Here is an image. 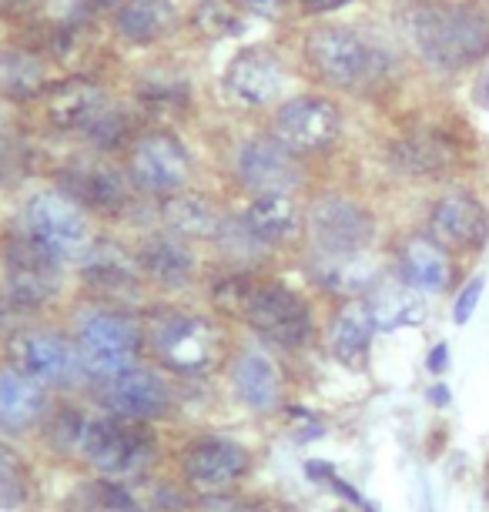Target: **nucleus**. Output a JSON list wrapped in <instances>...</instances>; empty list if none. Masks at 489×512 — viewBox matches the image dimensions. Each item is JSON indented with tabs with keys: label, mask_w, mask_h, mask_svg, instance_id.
Here are the masks:
<instances>
[{
	"label": "nucleus",
	"mask_w": 489,
	"mask_h": 512,
	"mask_svg": "<svg viewBox=\"0 0 489 512\" xmlns=\"http://www.w3.org/2000/svg\"><path fill=\"white\" fill-rule=\"evenodd\" d=\"M138 265L151 282L165 288H181L195 275V255L188 251L185 238L178 235H151L138 248Z\"/></svg>",
	"instance_id": "obj_23"
},
{
	"label": "nucleus",
	"mask_w": 489,
	"mask_h": 512,
	"mask_svg": "<svg viewBox=\"0 0 489 512\" xmlns=\"http://www.w3.org/2000/svg\"><path fill=\"white\" fill-rule=\"evenodd\" d=\"M238 181L255 195H292L302 185L295 154L275 138H252L235 158Z\"/></svg>",
	"instance_id": "obj_13"
},
{
	"label": "nucleus",
	"mask_w": 489,
	"mask_h": 512,
	"mask_svg": "<svg viewBox=\"0 0 489 512\" xmlns=\"http://www.w3.org/2000/svg\"><path fill=\"white\" fill-rule=\"evenodd\" d=\"M98 399L108 409V415H121V419H155L168 405V385L158 372L134 365L124 375L111 382L98 385Z\"/></svg>",
	"instance_id": "obj_17"
},
{
	"label": "nucleus",
	"mask_w": 489,
	"mask_h": 512,
	"mask_svg": "<svg viewBox=\"0 0 489 512\" xmlns=\"http://www.w3.org/2000/svg\"><path fill=\"white\" fill-rule=\"evenodd\" d=\"M235 389L255 412H272L282 402V375L265 352H242L235 362Z\"/></svg>",
	"instance_id": "obj_27"
},
{
	"label": "nucleus",
	"mask_w": 489,
	"mask_h": 512,
	"mask_svg": "<svg viewBox=\"0 0 489 512\" xmlns=\"http://www.w3.org/2000/svg\"><path fill=\"white\" fill-rule=\"evenodd\" d=\"M479 292H483V278H473V282H469V285L463 288V295L456 298V308H453L456 325H466V322H469V315L476 312Z\"/></svg>",
	"instance_id": "obj_37"
},
{
	"label": "nucleus",
	"mask_w": 489,
	"mask_h": 512,
	"mask_svg": "<svg viewBox=\"0 0 489 512\" xmlns=\"http://www.w3.org/2000/svg\"><path fill=\"white\" fill-rule=\"evenodd\" d=\"M104 108H108V101H104L101 88L84 81V77H74V81L51 84V88H47L44 114L57 131H88Z\"/></svg>",
	"instance_id": "obj_20"
},
{
	"label": "nucleus",
	"mask_w": 489,
	"mask_h": 512,
	"mask_svg": "<svg viewBox=\"0 0 489 512\" xmlns=\"http://www.w3.org/2000/svg\"><path fill=\"white\" fill-rule=\"evenodd\" d=\"M195 24L201 27V34H208V37H228L238 27V14L225 0H201L195 11Z\"/></svg>",
	"instance_id": "obj_36"
},
{
	"label": "nucleus",
	"mask_w": 489,
	"mask_h": 512,
	"mask_svg": "<svg viewBox=\"0 0 489 512\" xmlns=\"http://www.w3.org/2000/svg\"><path fill=\"white\" fill-rule=\"evenodd\" d=\"M252 456L245 446H238L232 439H218L205 436L198 442H191L181 456V476H185L188 489H195L198 496L218 499L225 492H232L238 482L245 479Z\"/></svg>",
	"instance_id": "obj_10"
},
{
	"label": "nucleus",
	"mask_w": 489,
	"mask_h": 512,
	"mask_svg": "<svg viewBox=\"0 0 489 512\" xmlns=\"http://www.w3.org/2000/svg\"><path fill=\"white\" fill-rule=\"evenodd\" d=\"M305 228H309L312 248L319 251V258L362 255L369 248L372 235H376L369 211L359 201L342 195H325L312 201L309 215H305Z\"/></svg>",
	"instance_id": "obj_7"
},
{
	"label": "nucleus",
	"mask_w": 489,
	"mask_h": 512,
	"mask_svg": "<svg viewBox=\"0 0 489 512\" xmlns=\"http://www.w3.org/2000/svg\"><path fill=\"white\" fill-rule=\"evenodd\" d=\"M81 452L104 479L121 482V479L145 476L148 466L158 456V439L145 422L108 415V419L88 422L81 439Z\"/></svg>",
	"instance_id": "obj_5"
},
{
	"label": "nucleus",
	"mask_w": 489,
	"mask_h": 512,
	"mask_svg": "<svg viewBox=\"0 0 489 512\" xmlns=\"http://www.w3.org/2000/svg\"><path fill=\"white\" fill-rule=\"evenodd\" d=\"M161 218L178 238H222L225 221L212 201L198 191H175L161 201Z\"/></svg>",
	"instance_id": "obj_22"
},
{
	"label": "nucleus",
	"mask_w": 489,
	"mask_h": 512,
	"mask_svg": "<svg viewBox=\"0 0 489 512\" xmlns=\"http://www.w3.org/2000/svg\"><path fill=\"white\" fill-rule=\"evenodd\" d=\"M7 355H11L14 369L41 389L67 385L81 372L78 345L67 342L61 332H51V328H21L7 345Z\"/></svg>",
	"instance_id": "obj_9"
},
{
	"label": "nucleus",
	"mask_w": 489,
	"mask_h": 512,
	"mask_svg": "<svg viewBox=\"0 0 489 512\" xmlns=\"http://www.w3.org/2000/svg\"><path fill=\"white\" fill-rule=\"evenodd\" d=\"M225 512H292V509L275 499H245V502H232Z\"/></svg>",
	"instance_id": "obj_38"
},
{
	"label": "nucleus",
	"mask_w": 489,
	"mask_h": 512,
	"mask_svg": "<svg viewBox=\"0 0 489 512\" xmlns=\"http://www.w3.org/2000/svg\"><path fill=\"white\" fill-rule=\"evenodd\" d=\"M21 231L41 241L47 251H54L57 258H81L91 248V231L84 208L74 205L64 191H41L27 201Z\"/></svg>",
	"instance_id": "obj_8"
},
{
	"label": "nucleus",
	"mask_w": 489,
	"mask_h": 512,
	"mask_svg": "<svg viewBox=\"0 0 489 512\" xmlns=\"http://www.w3.org/2000/svg\"><path fill=\"white\" fill-rule=\"evenodd\" d=\"M302 225V211L292 195H255L245 215L238 218V228L255 241L258 248L285 245L295 238Z\"/></svg>",
	"instance_id": "obj_19"
},
{
	"label": "nucleus",
	"mask_w": 489,
	"mask_h": 512,
	"mask_svg": "<svg viewBox=\"0 0 489 512\" xmlns=\"http://www.w3.org/2000/svg\"><path fill=\"white\" fill-rule=\"evenodd\" d=\"M111 4L114 0H47V21H51V27H57V31L74 34L78 27L94 21V17Z\"/></svg>",
	"instance_id": "obj_34"
},
{
	"label": "nucleus",
	"mask_w": 489,
	"mask_h": 512,
	"mask_svg": "<svg viewBox=\"0 0 489 512\" xmlns=\"http://www.w3.org/2000/svg\"><path fill=\"white\" fill-rule=\"evenodd\" d=\"M305 61L325 84L342 91L372 88L389 71V57L349 27H315L305 37Z\"/></svg>",
	"instance_id": "obj_3"
},
{
	"label": "nucleus",
	"mask_w": 489,
	"mask_h": 512,
	"mask_svg": "<svg viewBox=\"0 0 489 512\" xmlns=\"http://www.w3.org/2000/svg\"><path fill=\"white\" fill-rule=\"evenodd\" d=\"M446 362H449V349H446V345H436V349H433V355H429V372H443L446 369Z\"/></svg>",
	"instance_id": "obj_41"
},
{
	"label": "nucleus",
	"mask_w": 489,
	"mask_h": 512,
	"mask_svg": "<svg viewBox=\"0 0 489 512\" xmlns=\"http://www.w3.org/2000/svg\"><path fill=\"white\" fill-rule=\"evenodd\" d=\"M406 27L416 51L439 71H456L489 51V21L473 7H416Z\"/></svg>",
	"instance_id": "obj_2"
},
{
	"label": "nucleus",
	"mask_w": 489,
	"mask_h": 512,
	"mask_svg": "<svg viewBox=\"0 0 489 512\" xmlns=\"http://www.w3.org/2000/svg\"><path fill=\"white\" fill-rule=\"evenodd\" d=\"M0 88L11 98H34V94L47 91L44 64L27 51H7L0 57Z\"/></svg>",
	"instance_id": "obj_30"
},
{
	"label": "nucleus",
	"mask_w": 489,
	"mask_h": 512,
	"mask_svg": "<svg viewBox=\"0 0 489 512\" xmlns=\"http://www.w3.org/2000/svg\"><path fill=\"white\" fill-rule=\"evenodd\" d=\"M429 231L443 248L476 251L489 238V218L483 205L469 195H446L429 215Z\"/></svg>",
	"instance_id": "obj_18"
},
{
	"label": "nucleus",
	"mask_w": 489,
	"mask_h": 512,
	"mask_svg": "<svg viewBox=\"0 0 489 512\" xmlns=\"http://www.w3.org/2000/svg\"><path fill=\"white\" fill-rule=\"evenodd\" d=\"M228 94L245 108H265L285 88V67L268 47H245L225 71Z\"/></svg>",
	"instance_id": "obj_16"
},
{
	"label": "nucleus",
	"mask_w": 489,
	"mask_h": 512,
	"mask_svg": "<svg viewBox=\"0 0 489 512\" xmlns=\"http://www.w3.org/2000/svg\"><path fill=\"white\" fill-rule=\"evenodd\" d=\"M81 272L84 282L94 285L98 292H128L138 282V258L128 255L121 245L114 241H98L81 255Z\"/></svg>",
	"instance_id": "obj_26"
},
{
	"label": "nucleus",
	"mask_w": 489,
	"mask_h": 512,
	"mask_svg": "<svg viewBox=\"0 0 489 512\" xmlns=\"http://www.w3.org/2000/svg\"><path fill=\"white\" fill-rule=\"evenodd\" d=\"M309 11H319V14H325V11H339V7H345V4H352V0H302Z\"/></svg>",
	"instance_id": "obj_40"
},
{
	"label": "nucleus",
	"mask_w": 489,
	"mask_h": 512,
	"mask_svg": "<svg viewBox=\"0 0 489 512\" xmlns=\"http://www.w3.org/2000/svg\"><path fill=\"white\" fill-rule=\"evenodd\" d=\"M399 275L412 292H443L453 278V265L436 238L416 235L399 251Z\"/></svg>",
	"instance_id": "obj_21"
},
{
	"label": "nucleus",
	"mask_w": 489,
	"mask_h": 512,
	"mask_svg": "<svg viewBox=\"0 0 489 512\" xmlns=\"http://www.w3.org/2000/svg\"><path fill=\"white\" fill-rule=\"evenodd\" d=\"M191 171L188 151L171 134H145L131 148V181L151 195H175L185 188Z\"/></svg>",
	"instance_id": "obj_14"
},
{
	"label": "nucleus",
	"mask_w": 489,
	"mask_h": 512,
	"mask_svg": "<svg viewBox=\"0 0 489 512\" xmlns=\"http://www.w3.org/2000/svg\"><path fill=\"white\" fill-rule=\"evenodd\" d=\"M429 399H433L436 405H446L449 402V389H446V385H439V389L429 392Z\"/></svg>",
	"instance_id": "obj_42"
},
{
	"label": "nucleus",
	"mask_w": 489,
	"mask_h": 512,
	"mask_svg": "<svg viewBox=\"0 0 489 512\" xmlns=\"http://www.w3.org/2000/svg\"><path fill=\"white\" fill-rule=\"evenodd\" d=\"M148 345L155 359L178 375H205L222 359V332L205 315H158L148 328Z\"/></svg>",
	"instance_id": "obj_6"
},
{
	"label": "nucleus",
	"mask_w": 489,
	"mask_h": 512,
	"mask_svg": "<svg viewBox=\"0 0 489 512\" xmlns=\"http://www.w3.org/2000/svg\"><path fill=\"white\" fill-rule=\"evenodd\" d=\"M131 131H134V124H131L128 114L108 104V108L94 118V124L84 134H88V141L98 151H118V148H124V144L131 141Z\"/></svg>",
	"instance_id": "obj_33"
},
{
	"label": "nucleus",
	"mask_w": 489,
	"mask_h": 512,
	"mask_svg": "<svg viewBox=\"0 0 489 512\" xmlns=\"http://www.w3.org/2000/svg\"><path fill=\"white\" fill-rule=\"evenodd\" d=\"M178 24L171 0H124L114 17V27L128 44H155L168 37Z\"/></svg>",
	"instance_id": "obj_25"
},
{
	"label": "nucleus",
	"mask_w": 489,
	"mask_h": 512,
	"mask_svg": "<svg viewBox=\"0 0 489 512\" xmlns=\"http://www.w3.org/2000/svg\"><path fill=\"white\" fill-rule=\"evenodd\" d=\"M319 282L325 288L339 295H359L366 292L376 278V268H372L362 255H349V258H319V268H315Z\"/></svg>",
	"instance_id": "obj_31"
},
{
	"label": "nucleus",
	"mask_w": 489,
	"mask_h": 512,
	"mask_svg": "<svg viewBox=\"0 0 489 512\" xmlns=\"http://www.w3.org/2000/svg\"><path fill=\"white\" fill-rule=\"evenodd\" d=\"M449 161H453L449 144L426 131L409 134V138H399L392 144V164L406 175H439V171H446Z\"/></svg>",
	"instance_id": "obj_29"
},
{
	"label": "nucleus",
	"mask_w": 489,
	"mask_h": 512,
	"mask_svg": "<svg viewBox=\"0 0 489 512\" xmlns=\"http://www.w3.org/2000/svg\"><path fill=\"white\" fill-rule=\"evenodd\" d=\"M376 312H372L369 302L362 298H352L349 305H342V312L335 315L332 332H329V345L332 355L342 365H362L369 355L372 335H376Z\"/></svg>",
	"instance_id": "obj_24"
},
{
	"label": "nucleus",
	"mask_w": 489,
	"mask_h": 512,
	"mask_svg": "<svg viewBox=\"0 0 489 512\" xmlns=\"http://www.w3.org/2000/svg\"><path fill=\"white\" fill-rule=\"evenodd\" d=\"M252 14H262V17H282L289 0H242Z\"/></svg>",
	"instance_id": "obj_39"
},
{
	"label": "nucleus",
	"mask_w": 489,
	"mask_h": 512,
	"mask_svg": "<svg viewBox=\"0 0 489 512\" xmlns=\"http://www.w3.org/2000/svg\"><path fill=\"white\" fill-rule=\"evenodd\" d=\"M44 389L27 375L11 369H0V429L21 432L44 415Z\"/></svg>",
	"instance_id": "obj_28"
},
{
	"label": "nucleus",
	"mask_w": 489,
	"mask_h": 512,
	"mask_svg": "<svg viewBox=\"0 0 489 512\" xmlns=\"http://www.w3.org/2000/svg\"><path fill=\"white\" fill-rule=\"evenodd\" d=\"M483 98H486V104H489V74L483 77Z\"/></svg>",
	"instance_id": "obj_44"
},
{
	"label": "nucleus",
	"mask_w": 489,
	"mask_h": 512,
	"mask_svg": "<svg viewBox=\"0 0 489 512\" xmlns=\"http://www.w3.org/2000/svg\"><path fill=\"white\" fill-rule=\"evenodd\" d=\"M212 302L225 315L245 318L265 342L278 349H305L312 338V312L305 298L278 282H258L252 275H228L212 288Z\"/></svg>",
	"instance_id": "obj_1"
},
{
	"label": "nucleus",
	"mask_w": 489,
	"mask_h": 512,
	"mask_svg": "<svg viewBox=\"0 0 489 512\" xmlns=\"http://www.w3.org/2000/svg\"><path fill=\"white\" fill-rule=\"evenodd\" d=\"M61 265L64 258H57L54 251H47L41 241L31 235H14L7 241V288L11 298L21 305H41L57 292L61 282Z\"/></svg>",
	"instance_id": "obj_12"
},
{
	"label": "nucleus",
	"mask_w": 489,
	"mask_h": 512,
	"mask_svg": "<svg viewBox=\"0 0 489 512\" xmlns=\"http://www.w3.org/2000/svg\"><path fill=\"white\" fill-rule=\"evenodd\" d=\"M27 4H34V0H0L4 11H14V7H27Z\"/></svg>",
	"instance_id": "obj_43"
},
{
	"label": "nucleus",
	"mask_w": 489,
	"mask_h": 512,
	"mask_svg": "<svg viewBox=\"0 0 489 512\" xmlns=\"http://www.w3.org/2000/svg\"><path fill=\"white\" fill-rule=\"evenodd\" d=\"M74 345H78L81 372L101 385L138 365L145 328L118 308H94V312L81 315Z\"/></svg>",
	"instance_id": "obj_4"
},
{
	"label": "nucleus",
	"mask_w": 489,
	"mask_h": 512,
	"mask_svg": "<svg viewBox=\"0 0 489 512\" xmlns=\"http://www.w3.org/2000/svg\"><path fill=\"white\" fill-rule=\"evenodd\" d=\"M67 512H141V506L121 482L98 479L74 492V499L67 502Z\"/></svg>",
	"instance_id": "obj_32"
},
{
	"label": "nucleus",
	"mask_w": 489,
	"mask_h": 512,
	"mask_svg": "<svg viewBox=\"0 0 489 512\" xmlns=\"http://www.w3.org/2000/svg\"><path fill=\"white\" fill-rule=\"evenodd\" d=\"M342 131V114L329 98H315V94H302V98L285 101L275 114L272 138L282 141L292 154H319L332 148Z\"/></svg>",
	"instance_id": "obj_11"
},
{
	"label": "nucleus",
	"mask_w": 489,
	"mask_h": 512,
	"mask_svg": "<svg viewBox=\"0 0 489 512\" xmlns=\"http://www.w3.org/2000/svg\"><path fill=\"white\" fill-rule=\"evenodd\" d=\"M369 305H372V312H376L379 328H399V325H412L423 318V305L409 292H389V295H382L379 302H369Z\"/></svg>",
	"instance_id": "obj_35"
},
{
	"label": "nucleus",
	"mask_w": 489,
	"mask_h": 512,
	"mask_svg": "<svg viewBox=\"0 0 489 512\" xmlns=\"http://www.w3.org/2000/svg\"><path fill=\"white\" fill-rule=\"evenodd\" d=\"M61 191L94 215H121L131 205V188L108 161H78L61 171Z\"/></svg>",
	"instance_id": "obj_15"
}]
</instances>
